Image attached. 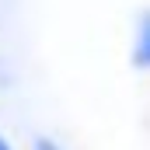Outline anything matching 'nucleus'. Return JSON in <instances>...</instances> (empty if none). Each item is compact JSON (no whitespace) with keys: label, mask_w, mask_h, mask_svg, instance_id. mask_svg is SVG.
<instances>
[{"label":"nucleus","mask_w":150,"mask_h":150,"mask_svg":"<svg viewBox=\"0 0 150 150\" xmlns=\"http://www.w3.org/2000/svg\"><path fill=\"white\" fill-rule=\"evenodd\" d=\"M35 150H56V147H52L49 140H38V143H35Z\"/></svg>","instance_id":"nucleus-2"},{"label":"nucleus","mask_w":150,"mask_h":150,"mask_svg":"<svg viewBox=\"0 0 150 150\" xmlns=\"http://www.w3.org/2000/svg\"><path fill=\"white\" fill-rule=\"evenodd\" d=\"M136 67H150V14H143L140 21V38H136Z\"/></svg>","instance_id":"nucleus-1"},{"label":"nucleus","mask_w":150,"mask_h":150,"mask_svg":"<svg viewBox=\"0 0 150 150\" xmlns=\"http://www.w3.org/2000/svg\"><path fill=\"white\" fill-rule=\"evenodd\" d=\"M0 150H11V147H7V140H4V136H0Z\"/></svg>","instance_id":"nucleus-3"}]
</instances>
